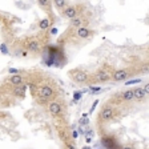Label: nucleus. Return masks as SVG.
<instances>
[{
    "label": "nucleus",
    "instance_id": "423d86ee",
    "mask_svg": "<svg viewBox=\"0 0 149 149\" xmlns=\"http://www.w3.org/2000/svg\"><path fill=\"white\" fill-rule=\"evenodd\" d=\"M84 24L88 25V20L85 19V16H81V15H77L76 17L71 19V23H69V25H71L72 28H80V27H84Z\"/></svg>",
    "mask_w": 149,
    "mask_h": 149
},
{
    "label": "nucleus",
    "instance_id": "2eb2a0df",
    "mask_svg": "<svg viewBox=\"0 0 149 149\" xmlns=\"http://www.w3.org/2000/svg\"><path fill=\"white\" fill-rule=\"evenodd\" d=\"M49 27H51V20L48 17H44L39 22V28L41 31H47V29H49Z\"/></svg>",
    "mask_w": 149,
    "mask_h": 149
},
{
    "label": "nucleus",
    "instance_id": "f03ea898",
    "mask_svg": "<svg viewBox=\"0 0 149 149\" xmlns=\"http://www.w3.org/2000/svg\"><path fill=\"white\" fill-rule=\"evenodd\" d=\"M81 8H83L81 6H65L60 12H61L63 17L71 20V19L76 17L77 15H80V12H83V11H80Z\"/></svg>",
    "mask_w": 149,
    "mask_h": 149
},
{
    "label": "nucleus",
    "instance_id": "6ab92c4d",
    "mask_svg": "<svg viewBox=\"0 0 149 149\" xmlns=\"http://www.w3.org/2000/svg\"><path fill=\"white\" fill-rule=\"evenodd\" d=\"M81 97H83V92H81V91H74L73 92V102L80 101Z\"/></svg>",
    "mask_w": 149,
    "mask_h": 149
},
{
    "label": "nucleus",
    "instance_id": "f3484780",
    "mask_svg": "<svg viewBox=\"0 0 149 149\" xmlns=\"http://www.w3.org/2000/svg\"><path fill=\"white\" fill-rule=\"evenodd\" d=\"M52 3L55 4V7L59 9V11H61V9L67 6V0H52Z\"/></svg>",
    "mask_w": 149,
    "mask_h": 149
},
{
    "label": "nucleus",
    "instance_id": "c85d7f7f",
    "mask_svg": "<svg viewBox=\"0 0 149 149\" xmlns=\"http://www.w3.org/2000/svg\"><path fill=\"white\" fill-rule=\"evenodd\" d=\"M143 89H144V92H145L146 95H148V92H149V84H145V87H144Z\"/></svg>",
    "mask_w": 149,
    "mask_h": 149
},
{
    "label": "nucleus",
    "instance_id": "20e7f679",
    "mask_svg": "<svg viewBox=\"0 0 149 149\" xmlns=\"http://www.w3.org/2000/svg\"><path fill=\"white\" fill-rule=\"evenodd\" d=\"M130 76V72L128 69H118V71H115L112 77L115 81H125L128 77Z\"/></svg>",
    "mask_w": 149,
    "mask_h": 149
},
{
    "label": "nucleus",
    "instance_id": "f257e3e1",
    "mask_svg": "<svg viewBox=\"0 0 149 149\" xmlns=\"http://www.w3.org/2000/svg\"><path fill=\"white\" fill-rule=\"evenodd\" d=\"M68 74L74 83H79V84H83L88 80V73L85 71H83V69H80V68L71 69V71L68 72Z\"/></svg>",
    "mask_w": 149,
    "mask_h": 149
},
{
    "label": "nucleus",
    "instance_id": "5701e85b",
    "mask_svg": "<svg viewBox=\"0 0 149 149\" xmlns=\"http://www.w3.org/2000/svg\"><path fill=\"white\" fill-rule=\"evenodd\" d=\"M89 89L92 91V92H95V93H97V92H100L101 91V87H99V85H89Z\"/></svg>",
    "mask_w": 149,
    "mask_h": 149
},
{
    "label": "nucleus",
    "instance_id": "a211bd4d",
    "mask_svg": "<svg viewBox=\"0 0 149 149\" xmlns=\"http://www.w3.org/2000/svg\"><path fill=\"white\" fill-rule=\"evenodd\" d=\"M79 124H80L81 127H84V125H88V124H89V117H88V115H85V113H84V115L81 116L80 121H79Z\"/></svg>",
    "mask_w": 149,
    "mask_h": 149
},
{
    "label": "nucleus",
    "instance_id": "9b49d317",
    "mask_svg": "<svg viewBox=\"0 0 149 149\" xmlns=\"http://www.w3.org/2000/svg\"><path fill=\"white\" fill-rule=\"evenodd\" d=\"M25 89H27V85H15L13 88V96H16L17 99H24L25 96Z\"/></svg>",
    "mask_w": 149,
    "mask_h": 149
},
{
    "label": "nucleus",
    "instance_id": "a878e982",
    "mask_svg": "<svg viewBox=\"0 0 149 149\" xmlns=\"http://www.w3.org/2000/svg\"><path fill=\"white\" fill-rule=\"evenodd\" d=\"M97 104H99V100H96V101L93 102V105H92V108H91V113H92L93 111H95V108H96L97 107Z\"/></svg>",
    "mask_w": 149,
    "mask_h": 149
},
{
    "label": "nucleus",
    "instance_id": "393cba45",
    "mask_svg": "<svg viewBox=\"0 0 149 149\" xmlns=\"http://www.w3.org/2000/svg\"><path fill=\"white\" fill-rule=\"evenodd\" d=\"M49 33L51 35H52V36H56V35H57V28H51V29H49Z\"/></svg>",
    "mask_w": 149,
    "mask_h": 149
},
{
    "label": "nucleus",
    "instance_id": "c756f323",
    "mask_svg": "<svg viewBox=\"0 0 149 149\" xmlns=\"http://www.w3.org/2000/svg\"><path fill=\"white\" fill-rule=\"evenodd\" d=\"M121 149H133V148H132V146H123Z\"/></svg>",
    "mask_w": 149,
    "mask_h": 149
},
{
    "label": "nucleus",
    "instance_id": "b1692460",
    "mask_svg": "<svg viewBox=\"0 0 149 149\" xmlns=\"http://www.w3.org/2000/svg\"><path fill=\"white\" fill-rule=\"evenodd\" d=\"M19 72H20V71H19V69H16V68H9L8 69V73L9 74H16V73H19Z\"/></svg>",
    "mask_w": 149,
    "mask_h": 149
},
{
    "label": "nucleus",
    "instance_id": "aec40b11",
    "mask_svg": "<svg viewBox=\"0 0 149 149\" xmlns=\"http://www.w3.org/2000/svg\"><path fill=\"white\" fill-rule=\"evenodd\" d=\"M93 134H95V132H93L92 129H89L88 132H85V134H84V136H85V141H87V143H91V141H92Z\"/></svg>",
    "mask_w": 149,
    "mask_h": 149
},
{
    "label": "nucleus",
    "instance_id": "0eeeda50",
    "mask_svg": "<svg viewBox=\"0 0 149 149\" xmlns=\"http://www.w3.org/2000/svg\"><path fill=\"white\" fill-rule=\"evenodd\" d=\"M93 35V31L88 27H80L76 29V37L77 39H89Z\"/></svg>",
    "mask_w": 149,
    "mask_h": 149
},
{
    "label": "nucleus",
    "instance_id": "1a4fd4ad",
    "mask_svg": "<svg viewBox=\"0 0 149 149\" xmlns=\"http://www.w3.org/2000/svg\"><path fill=\"white\" fill-rule=\"evenodd\" d=\"M113 115H115V111H113V108L112 107H104V108L101 109V112H100V118L104 121H108L111 120L112 117H113Z\"/></svg>",
    "mask_w": 149,
    "mask_h": 149
},
{
    "label": "nucleus",
    "instance_id": "6e6552de",
    "mask_svg": "<svg viewBox=\"0 0 149 149\" xmlns=\"http://www.w3.org/2000/svg\"><path fill=\"white\" fill-rule=\"evenodd\" d=\"M95 79H96L99 83H105L111 79V73H109L107 69H99V71L95 73Z\"/></svg>",
    "mask_w": 149,
    "mask_h": 149
},
{
    "label": "nucleus",
    "instance_id": "39448f33",
    "mask_svg": "<svg viewBox=\"0 0 149 149\" xmlns=\"http://www.w3.org/2000/svg\"><path fill=\"white\" fill-rule=\"evenodd\" d=\"M25 48H27L29 52L37 53L40 51V43H39L36 39H27V40H25Z\"/></svg>",
    "mask_w": 149,
    "mask_h": 149
},
{
    "label": "nucleus",
    "instance_id": "bb28decb",
    "mask_svg": "<svg viewBox=\"0 0 149 149\" xmlns=\"http://www.w3.org/2000/svg\"><path fill=\"white\" fill-rule=\"evenodd\" d=\"M79 137V132H76V130H73V132H72V139L73 140H76Z\"/></svg>",
    "mask_w": 149,
    "mask_h": 149
},
{
    "label": "nucleus",
    "instance_id": "cd10ccee",
    "mask_svg": "<svg viewBox=\"0 0 149 149\" xmlns=\"http://www.w3.org/2000/svg\"><path fill=\"white\" fill-rule=\"evenodd\" d=\"M65 146H67L68 149H76L74 145H72V144H69V143H65Z\"/></svg>",
    "mask_w": 149,
    "mask_h": 149
},
{
    "label": "nucleus",
    "instance_id": "4468645a",
    "mask_svg": "<svg viewBox=\"0 0 149 149\" xmlns=\"http://www.w3.org/2000/svg\"><path fill=\"white\" fill-rule=\"evenodd\" d=\"M8 80H9V83L12 84V85H22L23 84V76L22 74H19V73L11 74Z\"/></svg>",
    "mask_w": 149,
    "mask_h": 149
},
{
    "label": "nucleus",
    "instance_id": "7ed1b4c3",
    "mask_svg": "<svg viewBox=\"0 0 149 149\" xmlns=\"http://www.w3.org/2000/svg\"><path fill=\"white\" fill-rule=\"evenodd\" d=\"M55 96V91L51 85H41L39 89V102H44Z\"/></svg>",
    "mask_w": 149,
    "mask_h": 149
},
{
    "label": "nucleus",
    "instance_id": "4be33fe9",
    "mask_svg": "<svg viewBox=\"0 0 149 149\" xmlns=\"http://www.w3.org/2000/svg\"><path fill=\"white\" fill-rule=\"evenodd\" d=\"M0 51H1V53H3V55H8V48H7V45L4 43L0 44Z\"/></svg>",
    "mask_w": 149,
    "mask_h": 149
},
{
    "label": "nucleus",
    "instance_id": "f8f14e48",
    "mask_svg": "<svg viewBox=\"0 0 149 149\" xmlns=\"http://www.w3.org/2000/svg\"><path fill=\"white\" fill-rule=\"evenodd\" d=\"M146 95L145 92H144L143 88H134L133 89V100H137V101H143V100L146 99Z\"/></svg>",
    "mask_w": 149,
    "mask_h": 149
},
{
    "label": "nucleus",
    "instance_id": "ddd939ff",
    "mask_svg": "<svg viewBox=\"0 0 149 149\" xmlns=\"http://www.w3.org/2000/svg\"><path fill=\"white\" fill-rule=\"evenodd\" d=\"M37 6L41 9H44L45 12L49 13L52 9V0H37Z\"/></svg>",
    "mask_w": 149,
    "mask_h": 149
},
{
    "label": "nucleus",
    "instance_id": "dca6fc26",
    "mask_svg": "<svg viewBox=\"0 0 149 149\" xmlns=\"http://www.w3.org/2000/svg\"><path fill=\"white\" fill-rule=\"evenodd\" d=\"M121 97H123L124 101H132V100H133V89H130V88L127 89L125 92H123Z\"/></svg>",
    "mask_w": 149,
    "mask_h": 149
},
{
    "label": "nucleus",
    "instance_id": "412c9836",
    "mask_svg": "<svg viewBox=\"0 0 149 149\" xmlns=\"http://www.w3.org/2000/svg\"><path fill=\"white\" fill-rule=\"evenodd\" d=\"M141 83V79H133V80H129L125 83V85H133V84H140Z\"/></svg>",
    "mask_w": 149,
    "mask_h": 149
},
{
    "label": "nucleus",
    "instance_id": "7c9ffc66",
    "mask_svg": "<svg viewBox=\"0 0 149 149\" xmlns=\"http://www.w3.org/2000/svg\"><path fill=\"white\" fill-rule=\"evenodd\" d=\"M83 149H92V148L89 145H85V146H83Z\"/></svg>",
    "mask_w": 149,
    "mask_h": 149
},
{
    "label": "nucleus",
    "instance_id": "9d476101",
    "mask_svg": "<svg viewBox=\"0 0 149 149\" xmlns=\"http://www.w3.org/2000/svg\"><path fill=\"white\" fill-rule=\"evenodd\" d=\"M48 111H49L51 115L56 117V116H59L61 113V104L57 101H51L48 104Z\"/></svg>",
    "mask_w": 149,
    "mask_h": 149
}]
</instances>
